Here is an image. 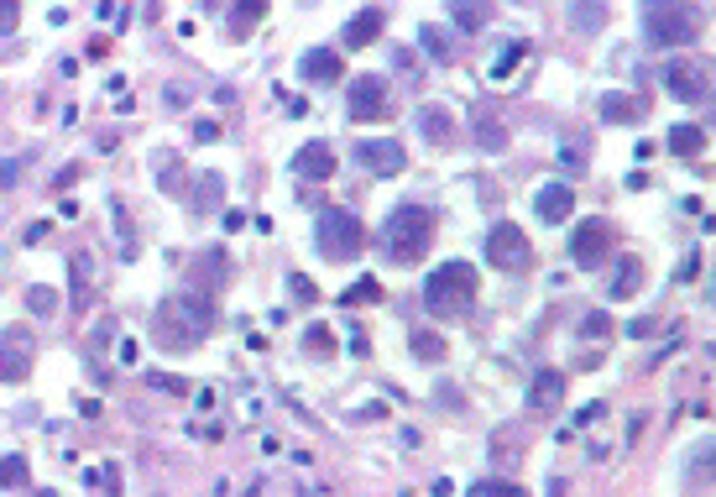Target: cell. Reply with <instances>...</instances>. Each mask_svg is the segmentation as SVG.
<instances>
[{"label":"cell","instance_id":"obj_1","mask_svg":"<svg viewBox=\"0 0 716 497\" xmlns=\"http://www.w3.org/2000/svg\"><path fill=\"white\" fill-rule=\"evenodd\" d=\"M210 330H215V299H210V293L194 288V293H173L168 304H157V341H163V346L189 351Z\"/></svg>","mask_w":716,"mask_h":497},{"label":"cell","instance_id":"obj_2","mask_svg":"<svg viewBox=\"0 0 716 497\" xmlns=\"http://www.w3.org/2000/svg\"><path fill=\"white\" fill-rule=\"evenodd\" d=\"M429 246H434V210H424V205H398V210L387 215V225H382V252H387L392 267L424 262Z\"/></svg>","mask_w":716,"mask_h":497},{"label":"cell","instance_id":"obj_3","mask_svg":"<svg viewBox=\"0 0 716 497\" xmlns=\"http://www.w3.org/2000/svg\"><path fill=\"white\" fill-rule=\"evenodd\" d=\"M476 293H481L476 267L471 262H445L424 278V309L434 314V320H455V314H466L476 304Z\"/></svg>","mask_w":716,"mask_h":497},{"label":"cell","instance_id":"obj_4","mask_svg":"<svg viewBox=\"0 0 716 497\" xmlns=\"http://www.w3.org/2000/svg\"><path fill=\"white\" fill-rule=\"evenodd\" d=\"M643 27H649L654 48H685V42L701 37V11L696 0H649Z\"/></svg>","mask_w":716,"mask_h":497},{"label":"cell","instance_id":"obj_5","mask_svg":"<svg viewBox=\"0 0 716 497\" xmlns=\"http://www.w3.org/2000/svg\"><path fill=\"white\" fill-rule=\"evenodd\" d=\"M314 241H319V257H330V262H356L361 246H366V225H361V215L330 205L325 215H319V225H314Z\"/></svg>","mask_w":716,"mask_h":497},{"label":"cell","instance_id":"obj_6","mask_svg":"<svg viewBox=\"0 0 716 497\" xmlns=\"http://www.w3.org/2000/svg\"><path fill=\"white\" fill-rule=\"evenodd\" d=\"M487 262L497 267V273H528V267H534V246H528L523 225H513V220H497V225H492Z\"/></svg>","mask_w":716,"mask_h":497},{"label":"cell","instance_id":"obj_7","mask_svg":"<svg viewBox=\"0 0 716 497\" xmlns=\"http://www.w3.org/2000/svg\"><path fill=\"white\" fill-rule=\"evenodd\" d=\"M37 361V335L32 325H6L0 330V382H27Z\"/></svg>","mask_w":716,"mask_h":497},{"label":"cell","instance_id":"obj_8","mask_svg":"<svg viewBox=\"0 0 716 497\" xmlns=\"http://www.w3.org/2000/svg\"><path fill=\"white\" fill-rule=\"evenodd\" d=\"M617 252V231H612V220H581V231L570 236V257L575 267H602L607 257Z\"/></svg>","mask_w":716,"mask_h":497},{"label":"cell","instance_id":"obj_9","mask_svg":"<svg viewBox=\"0 0 716 497\" xmlns=\"http://www.w3.org/2000/svg\"><path fill=\"white\" fill-rule=\"evenodd\" d=\"M706 63L701 58H669L664 63V89L675 95L680 105H696V100H706Z\"/></svg>","mask_w":716,"mask_h":497},{"label":"cell","instance_id":"obj_10","mask_svg":"<svg viewBox=\"0 0 716 497\" xmlns=\"http://www.w3.org/2000/svg\"><path fill=\"white\" fill-rule=\"evenodd\" d=\"M356 163L366 173L392 178V173L408 168V152H403V142H392V137H366V142H356Z\"/></svg>","mask_w":716,"mask_h":497},{"label":"cell","instance_id":"obj_11","mask_svg":"<svg viewBox=\"0 0 716 497\" xmlns=\"http://www.w3.org/2000/svg\"><path fill=\"white\" fill-rule=\"evenodd\" d=\"M345 105H351L356 121H377L382 110H387V79H377V74L351 79V84H345Z\"/></svg>","mask_w":716,"mask_h":497},{"label":"cell","instance_id":"obj_12","mask_svg":"<svg viewBox=\"0 0 716 497\" xmlns=\"http://www.w3.org/2000/svg\"><path fill=\"white\" fill-rule=\"evenodd\" d=\"M382 32H387V11H382V6H366V11H356V16L340 27V42H345L351 53H361V48H372Z\"/></svg>","mask_w":716,"mask_h":497},{"label":"cell","instance_id":"obj_13","mask_svg":"<svg viewBox=\"0 0 716 497\" xmlns=\"http://www.w3.org/2000/svg\"><path fill=\"white\" fill-rule=\"evenodd\" d=\"M335 168L340 163H335V147L330 142H304V147L293 152V173L304 178V184H325Z\"/></svg>","mask_w":716,"mask_h":497},{"label":"cell","instance_id":"obj_14","mask_svg":"<svg viewBox=\"0 0 716 497\" xmlns=\"http://www.w3.org/2000/svg\"><path fill=\"white\" fill-rule=\"evenodd\" d=\"M340 74H345V63L335 48H309L298 58V79L304 84H340Z\"/></svg>","mask_w":716,"mask_h":497},{"label":"cell","instance_id":"obj_15","mask_svg":"<svg viewBox=\"0 0 716 497\" xmlns=\"http://www.w3.org/2000/svg\"><path fill=\"white\" fill-rule=\"evenodd\" d=\"M534 210H539V220H544V225L570 220V210H575V189H570V184H539Z\"/></svg>","mask_w":716,"mask_h":497},{"label":"cell","instance_id":"obj_16","mask_svg":"<svg viewBox=\"0 0 716 497\" xmlns=\"http://www.w3.org/2000/svg\"><path fill=\"white\" fill-rule=\"evenodd\" d=\"M419 131L429 147H450L455 142V116L445 105H419Z\"/></svg>","mask_w":716,"mask_h":497},{"label":"cell","instance_id":"obj_17","mask_svg":"<svg viewBox=\"0 0 716 497\" xmlns=\"http://www.w3.org/2000/svg\"><path fill=\"white\" fill-rule=\"evenodd\" d=\"M450 6V21L460 32H481L492 21V11H497V0H445Z\"/></svg>","mask_w":716,"mask_h":497},{"label":"cell","instance_id":"obj_18","mask_svg":"<svg viewBox=\"0 0 716 497\" xmlns=\"http://www.w3.org/2000/svg\"><path fill=\"white\" fill-rule=\"evenodd\" d=\"M560 398H565V372H539L534 388H528V409L549 414V409H560Z\"/></svg>","mask_w":716,"mask_h":497},{"label":"cell","instance_id":"obj_19","mask_svg":"<svg viewBox=\"0 0 716 497\" xmlns=\"http://www.w3.org/2000/svg\"><path fill=\"white\" fill-rule=\"evenodd\" d=\"M664 147L675 152V157H696V152L706 147V126H696V121H675V126H669V137H664Z\"/></svg>","mask_w":716,"mask_h":497},{"label":"cell","instance_id":"obj_20","mask_svg":"<svg viewBox=\"0 0 716 497\" xmlns=\"http://www.w3.org/2000/svg\"><path fill=\"white\" fill-rule=\"evenodd\" d=\"M68 273H74V304L89 309V288H95V262H89V246H74V257H68Z\"/></svg>","mask_w":716,"mask_h":497},{"label":"cell","instance_id":"obj_21","mask_svg":"<svg viewBox=\"0 0 716 497\" xmlns=\"http://www.w3.org/2000/svg\"><path fill=\"white\" fill-rule=\"evenodd\" d=\"M408 351H413V361H429V367H434V361L450 356V341H445V335H434V330H413L408 335Z\"/></svg>","mask_w":716,"mask_h":497},{"label":"cell","instance_id":"obj_22","mask_svg":"<svg viewBox=\"0 0 716 497\" xmlns=\"http://www.w3.org/2000/svg\"><path fill=\"white\" fill-rule=\"evenodd\" d=\"M638 288H643V262L638 257H622L617 273H612V299H633Z\"/></svg>","mask_w":716,"mask_h":497},{"label":"cell","instance_id":"obj_23","mask_svg":"<svg viewBox=\"0 0 716 497\" xmlns=\"http://www.w3.org/2000/svg\"><path fill=\"white\" fill-rule=\"evenodd\" d=\"M476 142H481V152H507V126L492 116V110L476 116Z\"/></svg>","mask_w":716,"mask_h":497},{"label":"cell","instance_id":"obj_24","mask_svg":"<svg viewBox=\"0 0 716 497\" xmlns=\"http://www.w3.org/2000/svg\"><path fill=\"white\" fill-rule=\"evenodd\" d=\"M643 110H649V105H643L638 95H607L602 100V116L617 126V121H643Z\"/></svg>","mask_w":716,"mask_h":497},{"label":"cell","instance_id":"obj_25","mask_svg":"<svg viewBox=\"0 0 716 497\" xmlns=\"http://www.w3.org/2000/svg\"><path fill=\"white\" fill-rule=\"evenodd\" d=\"M570 21H575L581 32H602V27H607V0H575Z\"/></svg>","mask_w":716,"mask_h":497},{"label":"cell","instance_id":"obj_26","mask_svg":"<svg viewBox=\"0 0 716 497\" xmlns=\"http://www.w3.org/2000/svg\"><path fill=\"white\" fill-rule=\"evenodd\" d=\"M262 16H267V0H236V11H230V37H246Z\"/></svg>","mask_w":716,"mask_h":497},{"label":"cell","instance_id":"obj_27","mask_svg":"<svg viewBox=\"0 0 716 497\" xmlns=\"http://www.w3.org/2000/svg\"><path fill=\"white\" fill-rule=\"evenodd\" d=\"M204 283H225V252L220 246H210V252L194 262V288L204 293Z\"/></svg>","mask_w":716,"mask_h":497},{"label":"cell","instance_id":"obj_28","mask_svg":"<svg viewBox=\"0 0 716 497\" xmlns=\"http://www.w3.org/2000/svg\"><path fill=\"white\" fill-rule=\"evenodd\" d=\"M419 42L434 63H455V42L445 37V27H419Z\"/></svg>","mask_w":716,"mask_h":497},{"label":"cell","instance_id":"obj_29","mask_svg":"<svg viewBox=\"0 0 716 497\" xmlns=\"http://www.w3.org/2000/svg\"><path fill=\"white\" fill-rule=\"evenodd\" d=\"M27 309L37 314V320H53V314L63 309V299H58V288H48V283H37V288H27Z\"/></svg>","mask_w":716,"mask_h":497},{"label":"cell","instance_id":"obj_30","mask_svg":"<svg viewBox=\"0 0 716 497\" xmlns=\"http://www.w3.org/2000/svg\"><path fill=\"white\" fill-rule=\"evenodd\" d=\"M0 487H11V492H21V487H32V471H27V456H6V461H0Z\"/></svg>","mask_w":716,"mask_h":497},{"label":"cell","instance_id":"obj_31","mask_svg":"<svg viewBox=\"0 0 716 497\" xmlns=\"http://www.w3.org/2000/svg\"><path fill=\"white\" fill-rule=\"evenodd\" d=\"M701 482H706V487L716 482V445H701V450H696V466H690V487H701Z\"/></svg>","mask_w":716,"mask_h":497},{"label":"cell","instance_id":"obj_32","mask_svg":"<svg viewBox=\"0 0 716 497\" xmlns=\"http://www.w3.org/2000/svg\"><path fill=\"white\" fill-rule=\"evenodd\" d=\"M225 199V178L220 173H204L199 178V194H194V210H210V205H220Z\"/></svg>","mask_w":716,"mask_h":497},{"label":"cell","instance_id":"obj_33","mask_svg":"<svg viewBox=\"0 0 716 497\" xmlns=\"http://www.w3.org/2000/svg\"><path fill=\"white\" fill-rule=\"evenodd\" d=\"M377 299H382V283L377 278H356L351 288L340 293V304H377Z\"/></svg>","mask_w":716,"mask_h":497},{"label":"cell","instance_id":"obj_34","mask_svg":"<svg viewBox=\"0 0 716 497\" xmlns=\"http://www.w3.org/2000/svg\"><path fill=\"white\" fill-rule=\"evenodd\" d=\"M304 335H309V341H304V346H309L314 356H330V351H335V335H330V325H309Z\"/></svg>","mask_w":716,"mask_h":497},{"label":"cell","instance_id":"obj_35","mask_svg":"<svg viewBox=\"0 0 716 497\" xmlns=\"http://www.w3.org/2000/svg\"><path fill=\"white\" fill-rule=\"evenodd\" d=\"M471 492H476V497H492V492H507V497H523V487H518V482H507V477H487V482H476Z\"/></svg>","mask_w":716,"mask_h":497},{"label":"cell","instance_id":"obj_36","mask_svg":"<svg viewBox=\"0 0 716 497\" xmlns=\"http://www.w3.org/2000/svg\"><path fill=\"white\" fill-rule=\"evenodd\" d=\"M288 293H293L298 304H314V299H319V288H314L304 273H288Z\"/></svg>","mask_w":716,"mask_h":497},{"label":"cell","instance_id":"obj_37","mask_svg":"<svg viewBox=\"0 0 716 497\" xmlns=\"http://www.w3.org/2000/svg\"><path fill=\"white\" fill-rule=\"evenodd\" d=\"M523 58V42H507V53L492 63V79H507V74H513V63Z\"/></svg>","mask_w":716,"mask_h":497},{"label":"cell","instance_id":"obj_38","mask_svg":"<svg viewBox=\"0 0 716 497\" xmlns=\"http://www.w3.org/2000/svg\"><path fill=\"white\" fill-rule=\"evenodd\" d=\"M16 21H21V0H0V37L16 32Z\"/></svg>","mask_w":716,"mask_h":497},{"label":"cell","instance_id":"obj_39","mask_svg":"<svg viewBox=\"0 0 716 497\" xmlns=\"http://www.w3.org/2000/svg\"><path fill=\"white\" fill-rule=\"evenodd\" d=\"M157 184H163L168 194H173V189H183V163H178V157H173V163H168L163 173H157Z\"/></svg>","mask_w":716,"mask_h":497},{"label":"cell","instance_id":"obj_40","mask_svg":"<svg viewBox=\"0 0 716 497\" xmlns=\"http://www.w3.org/2000/svg\"><path fill=\"white\" fill-rule=\"evenodd\" d=\"M147 377H152V388H163V393H189L183 377H168V372H147Z\"/></svg>","mask_w":716,"mask_h":497},{"label":"cell","instance_id":"obj_41","mask_svg":"<svg viewBox=\"0 0 716 497\" xmlns=\"http://www.w3.org/2000/svg\"><path fill=\"white\" fill-rule=\"evenodd\" d=\"M586 335H596V341H602V335H612V320H607L602 309H596V314H586Z\"/></svg>","mask_w":716,"mask_h":497},{"label":"cell","instance_id":"obj_42","mask_svg":"<svg viewBox=\"0 0 716 497\" xmlns=\"http://www.w3.org/2000/svg\"><path fill=\"white\" fill-rule=\"evenodd\" d=\"M16 178H21V157H6L0 163V189H16Z\"/></svg>","mask_w":716,"mask_h":497},{"label":"cell","instance_id":"obj_43","mask_svg":"<svg viewBox=\"0 0 716 497\" xmlns=\"http://www.w3.org/2000/svg\"><path fill=\"white\" fill-rule=\"evenodd\" d=\"M194 142H220V121H194Z\"/></svg>","mask_w":716,"mask_h":497},{"label":"cell","instance_id":"obj_44","mask_svg":"<svg viewBox=\"0 0 716 497\" xmlns=\"http://www.w3.org/2000/svg\"><path fill=\"white\" fill-rule=\"evenodd\" d=\"M37 241H48V220H32L27 225V246H37Z\"/></svg>","mask_w":716,"mask_h":497},{"label":"cell","instance_id":"obj_45","mask_svg":"<svg viewBox=\"0 0 716 497\" xmlns=\"http://www.w3.org/2000/svg\"><path fill=\"white\" fill-rule=\"evenodd\" d=\"M74 178H79V163H68V168L53 178V189H68V184H74Z\"/></svg>","mask_w":716,"mask_h":497},{"label":"cell","instance_id":"obj_46","mask_svg":"<svg viewBox=\"0 0 716 497\" xmlns=\"http://www.w3.org/2000/svg\"><path fill=\"white\" fill-rule=\"evenodd\" d=\"M163 100H168V105H173V110H178V105H189V95H183V89H173V84H168V89H163Z\"/></svg>","mask_w":716,"mask_h":497},{"label":"cell","instance_id":"obj_47","mask_svg":"<svg viewBox=\"0 0 716 497\" xmlns=\"http://www.w3.org/2000/svg\"><path fill=\"white\" fill-rule=\"evenodd\" d=\"M199 6H204V11H215V6H225V0H199Z\"/></svg>","mask_w":716,"mask_h":497}]
</instances>
